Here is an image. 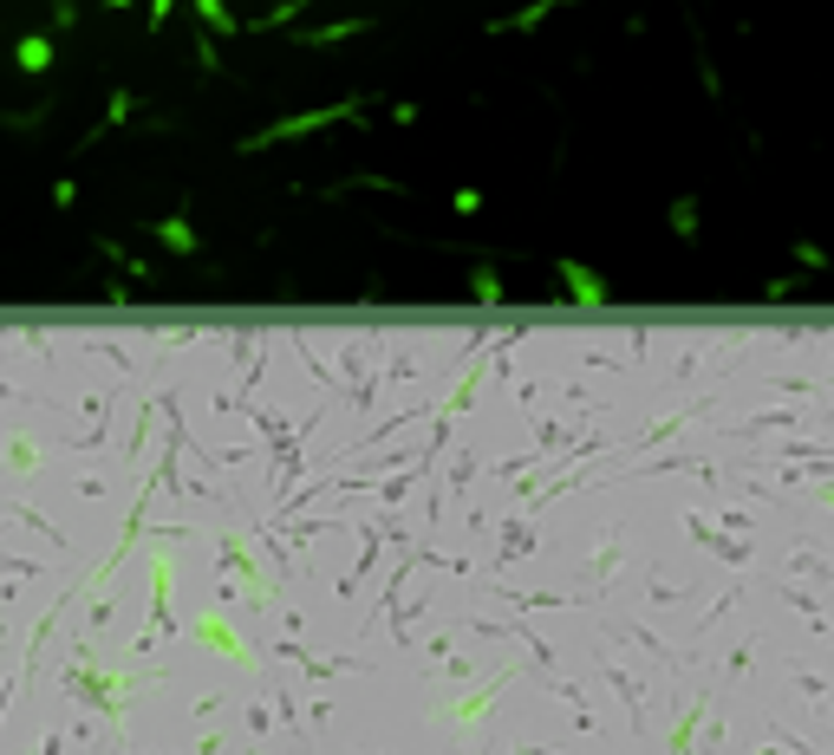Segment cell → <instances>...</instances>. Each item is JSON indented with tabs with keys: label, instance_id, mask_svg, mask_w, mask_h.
Wrapping results in <instances>:
<instances>
[{
	"label": "cell",
	"instance_id": "cell-3",
	"mask_svg": "<svg viewBox=\"0 0 834 755\" xmlns=\"http://www.w3.org/2000/svg\"><path fill=\"white\" fill-rule=\"evenodd\" d=\"M300 7H307V0H280V7H268V13H261V20H255V26H261V33H268V26H280V20H287V13H300Z\"/></svg>",
	"mask_w": 834,
	"mask_h": 755
},
{
	"label": "cell",
	"instance_id": "cell-5",
	"mask_svg": "<svg viewBox=\"0 0 834 755\" xmlns=\"http://www.w3.org/2000/svg\"><path fill=\"white\" fill-rule=\"evenodd\" d=\"M477 293H483V300H502V280H495V274L483 268V274H477Z\"/></svg>",
	"mask_w": 834,
	"mask_h": 755
},
{
	"label": "cell",
	"instance_id": "cell-7",
	"mask_svg": "<svg viewBox=\"0 0 834 755\" xmlns=\"http://www.w3.org/2000/svg\"><path fill=\"white\" fill-rule=\"evenodd\" d=\"M163 13H170V0H157V7H150V26H163Z\"/></svg>",
	"mask_w": 834,
	"mask_h": 755
},
{
	"label": "cell",
	"instance_id": "cell-4",
	"mask_svg": "<svg viewBox=\"0 0 834 755\" xmlns=\"http://www.w3.org/2000/svg\"><path fill=\"white\" fill-rule=\"evenodd\" d=\"M163 235H170V241H177V248H183V255H190V248H196V235H190V228H183V222H163Z\"/></svg>",
	"mask_w": 834,
	"mask_h": 755
},
{
	"label": "cell",
	"instance_id": "cell-6",
	"mask_svg": "<svg viewBox=\"0 0 834 755\" xmlns=\"http://www.w3.org/2000/svg\"><path fill=\"white\" fill-rule=\"evenodd\" d=\"M196 7H203V20H209V26H228V13H222V0H196Z\"/></svg>",
	"mask_w": 834,
	"mask_h": 755
},
{
	"label": "cell",
	"instance_id": "cell-1",
	"mask_svg": "<svg viewBox=\"0 0 834 755\" xmlns=\"http://www.w3.org/2000/svg\"><path fill=\"white\" fill-rule=\"evenodd\" d=\"M560 280H567V287H574V293H580L587 306H600V300H607V280H594L587 268H580V261H567V268H560Z\"/></svg>",
	"mask_w": 834,
	"mask_h": 755
},
{
	"label": "cell",
	"instance_id": "cell-2",
	"mask_svg": "<svg viewBox=\"0 0 834 755\" xmlns=\"http://www.w3.org/2000/svg\"><path fill=\"white\" fill-rule=\"evenodd\" d=\"M13 60H20L26 72H46V66H53V40H40V33H33V40H20V46H13Z\"/></svg>",
	"mask_w": 834,
	"mask_h": 755
}]
</instances>
